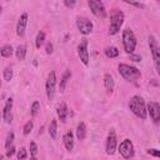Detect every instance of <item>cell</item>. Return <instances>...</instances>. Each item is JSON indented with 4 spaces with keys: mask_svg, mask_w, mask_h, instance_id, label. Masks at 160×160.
Returning <instances> with one entry per match:
<instances>
[{
    "mask_svg": "<svg viewBox=\"0 0 160 160\" xmlns=\"http://www.w3.org/2000/svg\"><path fill=\"white\" fill-rule=\"evenodd\" d=\"M129 109H130V111L135 116H138L141 120H145L146 116H148L146 104H145L142 96H140V95H134L130 99V101H129Z\"/></svg>",
    "mask_w": 160,
    "mask_h": 160,
    "instance_id": "cell-1",
    "label": "cell"
},
{
    "mask_svg": "<svg viewBox=\"0 0 160 160\" xmlns=\"http://www.w3.org/2000/svg\"><path fill=\"white\" fill-rule=\"evenodd\" d=\"M119 74L126 80V81H135L141 78V72L138 68L128 65V64H119L118 66Z\"/></svg>",
    "mask_w": 160,
    "mask_h": 160,
    "instance_id": "cell-2",
    "label": "cell"
},
{
    "mask_svg": "<svg viewBox=\"0 0 160 160\" xmlns=\"http://www.w3.org/2000/svg\"><path fill=\"white\" fill-rule=\"evenodd\" d=\"M124 12L120 10H112L111 15H110V25H109V34L110 35H115L120 31V28L124 24Z\"/></svg>",
    "mask_w": 160,
    "mask_h": 160,
    "instance_id": "cell-3",
    "label": "cell"
},
{
    "mask_svg": "<svg viewBox=\"0 0 160 160\" xmlns=\"http://www.w3.org/2000/svg\"><path fill=\"white\" fill-rule=\"evenodd\" d=\"M122 45L128 54H132L136 48V36L131 29L122 30Z\"/></svg>",
    "mask_w": 160,
    "mask_h": 160,
    "instance_id": "cell-4",
    "label": "cell"
},
{
    "mask_svg": "<svg viewBox=\"0 0 160 160\" xmlns=\"http://www.w3.org/2000/svg\"><path fill=\"white\" fill-rule=\"evenodd\" d=\"M149 46H150V50H151V55H152V60H154L156 72L160 76V48L158 45L156 39L152 35L149 36Z\"/></svg>",
    "mask_w": 160,
    "mask_h": 160,
    "instance_id": "cell-5",
    "label": "cell"
},
{
    "mask_svg": "<svg viewBox=\"0 0 160 160\" xmlns=\"http://www.w3.org/2000/svg\"><path fill=\"white\" fill-rule=\"evenodd\" d=\"M118 150H119L120 155H121L124 159H131V158L134 156V154H135V151H134V145H132L131 140H129V139H124V140L120 142Z\"/></svg>",
    "mask_w": 160,
    "mask_h": 160,
    "instance_id": "cell-6",
    "label": "cell"
},
{
    "mask_svg": "<svg viewBox=\"0 0 160 160\" xmlns=\"http://www.w3.org/2000/svg\"><path fill=\"white\" fill-rule=\"evenodd\" d=\"M88 4H89V8H90L91 12L96 18H100V19L106 18V9H105L101 0H89Z\"/></svg>",
    "mask_w": 160,
    "mask_h": 160,
    "instance_id": "cell-7",
    "label": "cell"
},
{
    "mask_svg": "<svg viewBox=\"0 0 160 160\" xmlns=\"http://www.w3.org/2000/svg\"><path fill=\"white\" fill-rule=\"evenodd\" d=\"M105 149H106L108 155H114L116 149H118V138H116V132L114 129H110V131L108 132Z\"/></svg>",
    "mask_w": 160,
    "mask_h": 160,
    "instance_id": "cell-8",
    "label": "cell"
},
{
    "mask_svg": "<svg viewBox=\"0 0 160 160\" xmlns=\"http://www.w3.org/2000/svg\"><path fill=\"white\" fill-rule=\"evenodd\" d=\"M55 86H56V75L55 71H50V74L48 75L46 82H45V89H46V96L48 100H52L55 96Z\"/></svg>",
    "mask_w": 160,
    "mask_h": 160,
    "instance_id": "cell-9",
    "label": "cell"
},
{
    "mask_svg": "<svg viewBox=\"0 0 160 160\" xmlns=\"http://www.w3.org/2000/svg\"><path fill=\"white\" fill-rule=\"evenodd\" d=\"M146 108H148V112H149L152 122L155 125H159L160 124V104L156 101H150Z\"/></svg>",
    "mask_w": 160,
    "mask_h": 160,
    "instance_id": "cell-10",
    "label": "cell"
},
{
    "mask_svg": "<svg viewBox=\"0 0 160 160\" xmlns=\"http://www.w3.org/2000/svg\"><path fill=\"white\" fill-rule=\"evenodd\" d=\"M76 26H78L79 31L82 35H89L92 31V28H94L92 22L86 18H78L76 19Z\"/></svg>",
    "mask_w": 160,
    "mask_h": 160,
    "instance_id": "cell-11",
    "label": "cell"
},
{
    "mask_svg": "<svg viewBox=\"0 0 160 160\" xmlns=\"http://www.w3.org/2000/svg\"><path fill=\"white\" fill-rule=\"evenodd\" d=\"M78 55L84 65H89V51H88V40L82 39L81 42L78 45Z\"/></svg>",
    "mask_w": 160,
    "mask_h": 160,
    "instance_id": "cell-12",
    "label": "cell"
},
{
    "mask_svg": "<svg viewBox=\"0 0 160 160\" xmlns=\"http://www.w3.org/2000/svg\"><path fill=\"white\" fill-rule=\"evenodd\" d=\"M28 20H29L28 12H24V14L20 15V18L16 22V34L19 36H24L25 30H26V25H28Z\"/></svg>",
    "mask_w": 160,
    "mask_h": 160,
    "instance_id": "cell-13",
    "label": "cell"
},
{
    "mask_svg": "<svg viewBox=\"0 0 160 160\" xmlns=\"http://www.w3.org/2000/svg\"><path fill=\"white\" fill-rule=\"evenodd\" d=\"M11 110H12V99L9 98V99H6V102H5L4 110H2V119H4V121L6 124H11V121H12Z\"/></svg>",
    "mask_w": 160,
    "mask_h": 160,
    "instance_id": "cell-14",
    "label": "cell"
},
{
    "mask_svg": "<svg viewBox=\"0 0 160 160\" xmlns=\"http://www.w3.org/2000/svg\"><path fill=\"white\" fill-rule=\"evenodd\" d=\"M62 142H64V146L68 151H71L74 149V134H72V131H66L64 134Z\"/></svg>",
    "mask_w": 160,
    "mask_h": 160,
    "instance_id": "cell-15",
    "label": "cell"
},
{
    "mask_svg": "<svg viewBox=\"0 0 160 160\" xmlns=\"http://www.w3.org/2000/svg\"><path fill=\"white\" fill-rule=\"evenodd\" d=\"M104 88L106 90V92L111 94L114 91V88H115V82H114V79L110 74H105L104 75Z\"/></svg>",
    "mask_w": 160,
    "mask_h": 160,
    "instance_id": "cell-16",
    "label": "cell"
},
{
    "mask_svg": "<svg viewBox=\"0 0 160 160\" xmlns=\"http://www.w3.org/2000/svg\"><path fill=\"white\" fill-rule=\"evenodd\" d=\"M68 115H69V109H68V106H66L65 102H61L58 106V116H59V120L61 122H65L66 119H68Z\"/></svg>",
    "mask_w": 160,
    "mask_h": 160,
    "instance_id": "cell-17",
    "label": "cell"
},
{
    "mask_svg": "<svg viewBox=\"0 0 160 160\" xmlns=\"http://www.w3.org/2000/svg\"><path fill=\"white\" fill-rule=\"evenodd\" d=\"M70 78H71V71H70L69 69H66V70L64 71L61 79H60V84H59V89H60L61 92L65 91V88H66V85H68V82H69V80H70Z\"/></svg>",
    "mask_w": 160,
    "mask_h": 160,
    "instance_id": "cell-18",
    "label": "cell"
},
{
    "mask_svg": "<svg viewBox=\"0 0 160 160\" xmlns=\"http://www.w3.org/2000/svg\"><path fill=\"white\" fill-rule=\"evenodd\" d=\"M76 138H78V140H84L85 138H86V125H85V122H79L78 124V126H76Z\"/></svg>",
    "mask_w": 160,
    "mask_h": 160,
    "instance_id": "cell-19",
    "label": "cell"
},
{
    "mask_svg": "<svg viewBox=\"0 0 160 160\" xmlns=\"http://www.w3.org/2000/svg\"><path fill=\"white\" fill-rule=\"evenodd\" d=\"M49 135H50V138L52 139V140H55L56 139V136H58V121H56V119H52L51 120V122H50V125H49Z\"/></svg>",
    "mask_w": 160,
    "mask_h": 160,
    "instance_id": "cell-20",
    "label": "cell"
},
{
    "mask_svg": "<svg viewBox=\"0 0 160 160\" xmlns=\"http://www.w3.org/2000/svg\"><path fill=\"white\" fill-rule=\"evenodd\" d=\"M104 52H105L106 58H110V59L119 56V50H118L116 46H108V48L104 50Z\"/></svg>",
    "mask_w": 160,
    "mask_h": 160,
    "instance_id": "cell-21",
    "label": "cell"
},
{
    "mask_svg": "<svg viewBox=\"0 0 160 160\" xmlns=\"http://www.w3.org/2000/svg\"><path fill=\"white\" fill-rule=\"evenodd\" d=\"M16 58L19 60H24L26 58V45L22 44V45H19L16 48Z\"/></svg>",
    "mask_w": 160,
    "mask_h": 160,
    "instance_id": "cell-22",
    "label": "cell"
},
{
    "mask_svg": "<svg viewBox=\"0 0 160 160\" xmlns=\"http://www.w3.org/2000/svg\"><path fill=\"white\" fill-rule=\"evenodd\" d=\"M12 46L11 45H9V44H6V45H4L2 48H1V56L2 58H10L11 55H12Z\"/></svg>",
    "mask_w": 160,
    "mask_h": 160,
    "instance_id": "cell-23",
    "label": "cell"
},
{
    "mask_svg": "<svg viewBox=\"0 0 160 160\" xmlns=\"http://www.w3.org/2000/svg\"><path fill=\"white\" fill-rule=\"evenodd\" d=\"M44 40H45V32L44 31H39L38 35H36V39H35V46H36V49H40V46L44 44Z\"/></svg>",
    "mask_w": 160,
    "mask_h": 160,
    "instance_id": "cell-24",
    "label": "cell"
},
{
    "mask_svg": "<svg viewBox=\"0 0 160 160\" xmlns=\"http://www.w3.org/2000/svg\"><path fill=\"white\" fill-rule=\"evenodd\" d=\"M2 76L5 81H10L12 79V69L11 68H5L2 71Z\"/></svg>",
    "mask_w": 160,
    "mask_h": 160,
    "instance_id": "cell-25",
    "label": "cell"
},
{
    "mask_svg": "<svg viewBox=\"0 0 160 160\" xmlns=\"http://www.w3.org/2000/svg\"><path fill=\"white\" fill-rule=\"evenodd\" d=\"M32 126H34V122H32V120H29L25 125H24V128H22V134L26 136V135H29L30 134V131H31V129H32Z\"/></svg>",
    "mask_w": 160,
    "mask_h": 160,
    "instance_id": "cell-26",
    "label": "cell"
},
{
    "mask_svg": "<svg viewBox=\"0 0 160 160\" xmlns=\"http://www.w3.org/2000/svg\"><path fill=\"white\" fill-rule=\"evenodd\" d=\"M39 111H40V102H39V101H34V102L31 104V109H30L31 116H35Z\"/></svg>",
    "mask_w": 160,
    "mask_h": 160,
    "instance_id": "cell-27",
    "label": "cell"
},
{
    "mask_svg": "<svg viewBox=\"0 0 160 160\" xmlns=\"http://www.w3.org/2000/svg\"><path fill=\"white\" fill-rule=\"evenodd\" d=\"M36 155H38V145L35 141H31L30 142V156L32 159H36Z\"/></svg>",
    "mask_w": 160,
    "mask_h": 160,
    "instance_id": "cell-28",
    "label": "cell"
},
{
    "mask_svg": "<svg viewBox=\"0 0 160 160\" xmlns=\"http://www.w3.org/2000/svg\"><path fill=\"white\" fill-rule=\"evenodd\" d=\"M12 141H14V132L12 131H10L9 134H8V138H6V141H5V148L6 149H9L10 146H12L11 144H12Z\"/></svg>",
    "mask_w": 160,
    "mask_h": 160,
    "instance_id": "cell-29",
    "label": "cell"
},
{
    "mask_svg": "<svg viewBox=\"0 0 160 160\" xmlns=\"http://www.w3.org/2000/svg\"><path fill=\"white\" fill-rule=\"evenodd\" d=\"M28 158V151L25 148H20V150H18V159L19 160H24Z\"/></svg>",
    "mask_w": 160,
    "mask_h": 160,
    "instance_id": "cell-30",
    "label": "cell"
},
{
    "mask_svg": "<svg viewBox=\"0 0 160 160\" xmlns=\"http://www.w3.org/2000/svg\"><path fill=\"white\" fill-rule=\"evenodd\" d=\"M124 2H126V4H129V5H132V6H135V8H144V5L142 4H140L139 1H136V0H122Z\"/></svg>",
    "mask_w": 160,
    "mask_h": 160,
    "instance_id": "cell-31",
    "label": "cell"
},
{
    "mask_svg": "<svg viewBox=\"0 0 160 160\" xmlns=\"http://www.w3.org/2000/svg\"><path fill=\"white\" fill-rule=\"evenodd\" d=\"M146 152L154 158H160V150H158V149H148Z\"/></svg>",
    "mask_w": 160,
    "mask_h": 160,
    "instance_id": "cell-32",
    "label": "cell"
},
{
    "mask_svg": "<svg viewBox=\"0 0 160 160\" xmlns=\"http://www.w3.org/2000/svg\"><path fill=\"white\" fill-rule=\"evenodd\" d=\"M64 5H65L66 8L72 9V8L76 5V0H64Z\"/></svg>",
    "mask_w": 160,
    "mask_h": 160,
    "instance_id": "cell-33",
    "label": "cell"
},
{
    "mask_svg": "<svg viewBox=\"0 0 160 160\" xmlns=\"http://www.w3.org/2000/svg\"><path fill=\"white\" fill-rule=\"evenodd\" d=\"M15 151H16L15 146H10V148L6 150V156H8V158H11V156L15 154Z\"/></svg>",
    "mask_w": 160,
    "mask_h": 160,
    "instance_id": "cell-34",
    "label": "cell"
},
{
    "mask_svg": "<svg viewBox=\"0 0 160 160\" xmlns=\"http://www.w3.org/2000/svg\"><path fill=\"white\" fill-rule=\"evenodd\" d=\"M130 59H131L132 61H136V62L141 61V56H140V55H134V54H130Z\"/></svg>",
    "mask_w": 160,
    "mask_h": 160,
    "instance_id": "cell-35",
    "label": "cell"
},
{
    "mask_svg": "<svg viewBox=\"0 0 160 160\" xmlns=\"http://www.w3.org/2000/svg\"><path fill=\"white\" fill-rule=\"evenodd\" d=\"M52 52V44H48L46 45V54H51Z\"/></svg>",
    "mask_w": 160,
    "mask_h": 160,
    "instance_id": "cell-36",
    "label": "cell"
},
{
    "mask_svg": "<svg viewBox=\"0 0 160 160\" xmlns=\"http://www.w3.org/2000/svg\"><path fill=\"white\" fill-rule=\"evenodd\" d=\"M6 1H10V0H6Z\"/></svg>",
    "mask_w": 160,
    "mask_h": 160,
    "instance_id": "cell-37",
    "label": "cell"
}]
</instances>
